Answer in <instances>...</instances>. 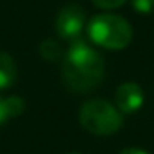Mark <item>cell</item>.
Segmentation results:
<instances>
[{
    "mask_svg": "<svg viewBox=\"0 0 154 154\" xmlns=\"http://www.w3.org/2000/svg\"><path fill=\"white\" fill-rule=\"evenodd\" d=\"M17 63L15 60L4 53L0 51V91L2 89H9L15 82H17Z\"/></svg>",
    "mask_w": 154,
    "mask_h": 154,
    "instance_id": "obj_6",
    "label": "cell"
},
{
    "mask_svg": "<svg viewBox=\"0 0 154 154\" xmlns=\"http://www.w3.org/2000/svg\"><path fill=\"white\" fill-rule=\"evenodd\" d=\"M132 8L136 13L150 15L154 13V0H132Z\"/></svg>",
    "mask_w": 154,
    "mask_h": 154,
    "instance_id": "obj_9",
    "label": "cell"
},
{
    "mask_svg": "<svg viewBox=\"0 0 154 154\" xmlns=\"http://www.w3.org/2000/svg\"><path fill=\"white\" fill-rule=\"evenodd\" d=\"M105 74L103 56L85 42H72L62 62V80L74 93H87L102 84Z\"/></svg>",
    "mask_w": 154,
    "mask_h": 154,
    "instance_id": "obj_1",
    "label": "cell"
},
{
    "mask_svg": "<svg viewBox=\"0 0 154 154\" xmlns=\"http://www.w3.org/2000/svg\"><path fill=\"white\" fill-rule=\"evenodd\" d=\"M40 54L45 60H49V62H56V60L63 58V53H62L60 45L54 40H51V38H47V40H44L40 44Z\"/></svg>",
    "mask_w": 154,
    "mask_h": 154,
    "instance_id": "obj_8",
    "label": "cell"
},
{
    "mask_svg": "<svg viewBox=\"0 0 154 154\" xmlns=\"http://www.w3.org/2000/svg\"><path fill=\"white\" fill-rule=\"evenodd\" d=\"M67 154H80V152H67Z\"/></svg>",
    "mask_w": 154,
    "mask_h": 154,
    "instance_id": "obj_12",
    "label": "cell"
},
{
    "mask_svg": "<svg viewBox=\"0 0 154 154\" xmlns=\"http://www.w3.org/2000/svg\"><path fill=\"white\" fill-rule=\"evenodd\" d=\"M114 100H116V107L120 109L122 114H134L136 111L141 109L145 94H143V89L138 84L125 82L116 89Z\"/></svg>",
    "mask_w": 154,
    "mask_h": 154,
    "instance_id": "obj_5",
    "label": "cell"
},
{
    "mask_svg": "<svg viewBox=\"0 0 154 154\" xmlns=\"http://www.w3.org/2000/svg\"><path fill=\"white\" fill-rule=\"evenodd\" d=\"M87 33L93 44L112 51L125 49L132 40L131 24L112 13H102L93 17L87 24Z\"/></svg>",
    "mask_w": 154,
    "mask_h": 154,
    "instance_id": "obj_2",
    "label": "cell"
},
{
    "mask_svg": "<svg viewBox=\"0 0 154 154\" xmlns=\"http://www.w3.org/2000/svg\"><path fill=\"white\" fill-rule=\"evenodd\" d=\"M118 154H149V152H145V150H141V149H123V150L118 152Z\"/></svg>",
    "mask_w": 154,
    "mask_h": 154,
    "instance_id": "obj_11",
    "label": "cell"
},
{
    "mask_svg": "<svg viewBox=\"0 0 154 154\" xmlns=\"http://www.w3.org/2000/svg\"><path fill=\"white\" fill-rule=\"evenodd\" d=\"M78 120L87 132L94 136H109L122 127L123 114L105 100H89L80 107Z\"/></svg>",
    "mask_w": 154,
    "mask_h": 154,
    "instance_id": "obj_3",
    "label": "cell"
},
{
    "mask_svg": "<svg viewBox=\"0 0 154 154\" xmlns=\"http://www.w3.org/2000/svg\"><path fill=\"white\" fill-rule=\"evenodd\" d=\"M54 29H56V35L62 40L71 42V44L78 42L84 29H85V13H84V9L76 4L63 6L56 15Z\"/></svg>",
    "mask_w": 154,
    "mask_h": 154,
    "instance_id": "obj_4",
    "label": "cell"
},
{
    "mask_svg": "<svg viewBox=\"0 0 154 154\" xmlns=\"http://www.w3.org/2000/svg\"><path fill=\"white\" fill-rule=\"evenodd\" d=\"M91 2L100 9H116V8L123 6L127 0H91Z\"/></svg>",
    "mask_w": 154,
    "mask_h": 154,
    "instance_id": "obj_10",
    "label": "cell"
},
{
    "mask_svg": "<svg viewBox=\"0 0 154 154\" xmlns=\"http://www.w3.org/2000/svg\"><path fill=\"white\" fill-rule=\"evenodd\" d=\"M26 109V102L20 96H9V98H0V127L8 120L20 116Z\"/></svg>",
    "mask_w": 154,
    "mask_h": 154,
    "instance_id": "obj_7",
    "label": "cell"
}]
</instances>
